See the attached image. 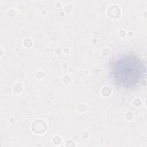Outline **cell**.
<instances>
[{
  "mask_svg": "<svg viewBox=\"0 0 147 147\" xmlns=\"http://www.w3.org/2000/svg\"><path fill=\"white\" fill-rule=\"evenodd\" d=\"M110 77L118 87L131 89L137 87L146 74V65L133 54H121L114 57L109 64Z\"/></svg>",
  "mask_w": 147,
  "mask_h": 147,
  "instance_id": "obj_1",
  "label": "cell"
}]
</instances>
